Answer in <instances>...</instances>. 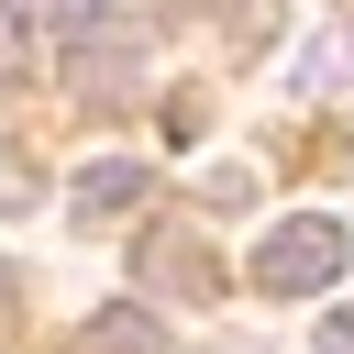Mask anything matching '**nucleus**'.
I'll return each mask as SVG.
<instances>
[{
  "mask_svg": "<svg viewBox=\"0 0 354 354\" xmlns=\"http://www.w3.org/2000/svg\"><path fill=\"white\" fill-rule=\"evenodd\" d=\"M33 22L44 0H0V66H33Z\"/></svg>",
  "mask_w": 354,
  "mask_h": 354,
  "instance_id": "423d86ee",
  "label": "nucleus"
},
{
  "mask_svg": "<svg viewBox=\"0 0 354 354\" xmlns=\"http://www.w3.org/2000/svg\"><path fill=\"white\" fill-rule=\"evenodd\" d=\"M332 277H343V221H321V210H299V221H277L254 243V288L266 299H321Z\"/></svg>",
  "mask_w": 354,
  "mask_h": 354,
  "instance_id": "f257e3e1",
  "label": "nucleus"
},
{
  "mask_svg": "<svg viewBox=\"0 0 354 354\" xmlns=\"http://www.w3.org/2000/svg\"><path fill=\"white\" fill-rule=\"evenodd\" d=\"M133 266H144V277H155V288H177V299H188V310H210V299H221V288H232V277H221V266H210V254H199V243H188V232H144V254H133Z\"/></svg>",
  "mask_w": 354,
  "mask_h": 354,
  "instance_id": "f03ea898",
  "label": "nucleus"
},
{
  "mask_svg": "<svg viewBox=\"0 0 354 354\" xmlns=\"http://www.w3.org/2000/svg\"><path fill=\"white\" fill-rule=\"evenodd\" d=\"M310 354H354V310H332V321H321V343H310Z\"/></svg>",
  "mask_w": 354,
  "mask_h": 354,
  "instance_id": "9d476101",
  "label": "nucleus"
},
{
  "mask_svg": "<svg viewBox=\"0 0 354 354\" xmlns=\"http://www.w3.org/2000/svg\"><path fill=\"white\" fill-rule=\"evenodd\" d=\"M0 210H33V166L22 155H0Z\"/></svg>",
  "mask_w": 354,
  "mask_h": 354,
  "instance_id": "6e6552de",
  "label": "nucleus"
},
{
  "mask_svg": "<svg viewBox=\"0 0 354 354\" xmlns=\"http://www.w3.org/2000/svg\"><path fill=\"white\" fill-rule=\"evenodd\" d=\"M199 199H221V210H243V199H254V177H243V166H210V177H199Z\"/></svg>",
  "mask_w": 354,
  "mask_h": 354,
  "instance_id": "0eeeda50",
  "label": "nucleus"
},
{
  "mask_svg": "<svg viewBox=\"0 0 354 354\" xmlns=\"http://www.w3.org/2000/svg\"><path fill=\"white\" fill-rule=\"evenodd\" d=\"M0 321H11V277H0Z\"/></svg>",
  "mask_w": 354,
  "mask_h": 354,
  "instance_id": "9b49d317",
  "label": "nucleus"
},
{
  "mask_svg": "<svg viewBox=\"0 0 354 354\" xmlns=\"http://www.w3.org/2000/svg\"><path fill=\"white\" fill-rule=\"evenodd\" d=\"M88 354H166V332H155L144 310H100V321H88Z\"/></svg>",
  "mask_w": 354,
  "mask_h": 354,
  "instance_id": "20e7f679",
  "label": "nucleus"
},
{
  "mask_svg": "<svg viewBox=\"0 0 354 354\" xmlns=\"http://www.w3.org/2000/svg\"><path fill=\"white\" fill-rule=\"evenodd\" d=\"M133 199H144V166H133V155H100V166L77 177V210H88V221H122Z\"/></svg>",
  "mask_w": 354,
  "mask_h": 354,
  "instance_id": "7ed1b4c3",
  "label": "nucleus"
},
{
  "mask_svg": "<svg viewBox=\"0 0 354 354\" xmlns=\"http://www.w3.org/2000/svg\"><path fill=\"white\" fill-rule=\"evenodd\" d=\"M55 11H66V33H77V44H88L100 22H111V0H55Z\"/></svg>",
  "mask_w": 354,
  "mask_h": 354,
  "instance_id": "1a4fd4ad",
  "label": "nucleus"
},
{
  "mask_svg": "<svg viewBox=\"0 0 354 354\" xmlns=\"http://www.w3.org/2000/svg\"><path fill=\"white\" fill-rule=\"evenodd\" d=\"M343 77H354V22H332V33L299 55V88H343Z\"/></svg>",
  "mask_w": 354,
  "mask_h": 354,
  "instance_id": "39448f33",
  "label": "nucleus"
}]
</instances>
